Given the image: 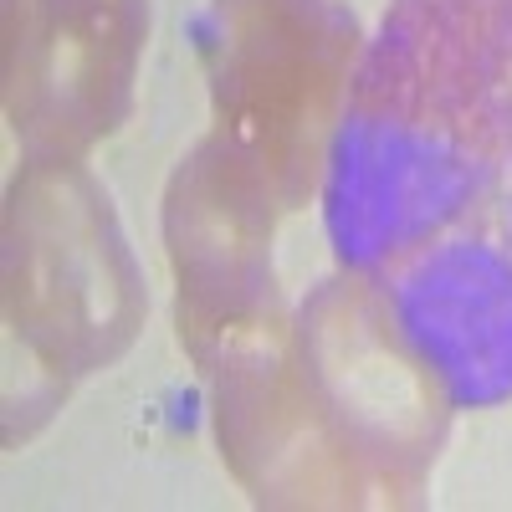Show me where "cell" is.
Wrapping results in <instances>:
<instances>
[{
  "instance_id": "cell-1",
  "label": "cell",
  "mask_w": 512,
  "mask_h": 512,
  "mask_svg": "<svg viewBox=\"0 0 512 512\" xmlns=\"http://www.w3.org/2000/svg\"><path fill=\"white\" fill-rule=\"evenodd\" d=\"M323 221L456 405L512 395V0H390Z\"/></svg>"
}]
</instances>
